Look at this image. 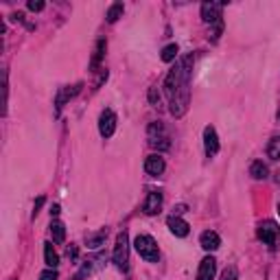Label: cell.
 Wrapping results in <instances>:
<instances>
[{"label": "cell", "mask_w": 280, "mask_h": 280, "mask_svg": "<svg viewBox=\"0 0 280 280\" xmlns=\"http://www.w3.org/2000/svg\"><path fill=\"white\" fill-rule=\"evenodd\" d=\"M44 261H46L48 270H55L59 265V256L57 252L53 250V243H44Z\"/></svg>", "instance_id": "cell-15"}, {"label": "cell", "mask_w": 280, "mask_h": 280, "mask_svg": "<svg viewBox=\"0 0 280 280\" xmlns=\"http://www.w3.org/2000/svg\"><path fill=\"white\" fill-rule=\"evenodd\" d=\"M221 11H223V4L204 2L201 4V20H204L206 24H215V22L221 20Z\"/></svg>", "instance_id": "cell-7"}, {"label": "cell", "mask_w": 280, "mask_h": 280, "mask_svg": "<svg viewBox=\"0 0 280 280\" xmlns=\"http://www.w3.org/2000/svg\"><path fill=\"white\" fill-rule=\"evenodd\" d=\"M51 232H53V241H57V243H62V241L66 239V228H64L62 221H53Z\"/></svg>", "instance_id": "cell-20"}, {"label": "cell", "mask_w": 280, "mask_h": 280, "mask_svg": "<svg viewBox=\"0 0 280 280\" xmlns=\"http://www.w3.org/2000/svg\"><path fill=\"white\" fill-rule=\"evenodd\" d=\"M267 156L272 160H280V138H274L270 145H267Z\"/></svg>", "instance_id": "cell-22"}, {"label": "cell", "mask_w": 280, "mask_h": 280, "mask_svg": "<svg viewBox=\"0 0 280 280\" xmlns=\"http://www.w3.org/2000/svg\"><path fill=\"white\" fill-rule=\"evenodd\" d=\"M77 256H79V248H77V245H70L68 248V259H77Z\"/></svg>", "instance_id": "cell-28"}, {"label": "cell", "mask_w": 280, "mask_h": 280, "mask_svg": "<svg viewBox=\"0 0 280 280\" xmlns=\"http://www.w3.org/2000/svg\"><path fill=\"white\" fill-rule=\"evenodd\" d=\"M79 90H81V84L73 86V90H70V88H62V92H59V96H57V112L62 109V105H64L66 101H70L73 96L79 94Z\"/></svg>", "instance_id": "cell-14"}, {"label": "cell", "mask_w": 280, "mask_h": 280, "mask_svg": "<svg viewBox=\"0 0 280 280\" xmlns=\"http://www.w3.org/2000/svg\"><path fill=\"white\" fill-rule=\"evenodd\" d=\"M217 274V261L212 256H206L199 263V270H197V280H212Z\"/></svg>", "instance_id": "cell-9"}, {"label": "cell", "mask_w": 280, "mask_h": 280, "mask_svg": "<svg viewBox=\"0 0 280 280\" xmlns=\"http://www.w3.org/2000/svg\"><path fill=\"white\" fill-rule=\"evenodd\" d=\"M167 226L169 230L175 234V237H186V234L190 232V226L184 221V219H180V217H169V221H167Z\"/></svg>", "instance_id": "cell-13"}, {"label": "cell", "mask_w": 280, "mask_h": 280, "mask_svg": "<svg viewBox=\"0 0 280 280\" xmlns=\"http://www.w3.org/2000/svg\"><path fill=\"white\" fill-rule=\"evenodd\" d=\"M29 9L31 11H42L44 9V2H42V0H29Z\"/></svg>", "instance_id": "cell-26"}, {"label": "cell", "mask_w": 280, "mask_h": 280, "mask_svg": "<svg viewBox=\"0 0 280 280\" xmlns=\"http://www.w3.org/2000/svg\"><path fill=\"white\" fill-rule=\"evenodd\" d=\"M114 131H116V116H114L112 109H103L101 116H98V134L103 138H112Z\"/></svg>", "instance_id": "cell-6"}, {"label": "cell", "mask_w": 280, "mask_h": 280, "mask_svg": "<svg viewBox=\"0 0 280 280\" xmlns=\"http://www.w3.org/2000/svg\"><path fill=\"white\" fill-rule=\"evenodd\" d=\"M105 237H107L105 230H103V232H98V234H90V237H88V248H90V250H98L103 245V241H105Z\"/></svg>", "instance_id": "cell-21"}, {"label": "cell", "mask_w": 280, "mask_h": 280, "mask_svg": "<svg viewBox=\"0 0 280 280\" xmlns=\"http://www.w3.org/2000/svg\"><path fill=\"white\" fill-rule=\"evenodd\" d=\"M164 158L160 156V153H153V156H149L145 160V171L149 173V175H153V178H158V175H162L164 173Z\"/></svg>", "instance_id": "cell-10"}, {"label": "cell", "mask_w": 280, "mask_h": 280, "mask_svg": "<svg viewBox=\"0 0 280 280\" xmlns=\"http://www.w3.org/2000/svg\"><path fill=\"white\" fill-rule=\"evenodd\" d=\"M51 215H53V217H57V215H59V206H57V204H55V206L51 208Z\"/></svg>", "instance_id": "cell-29"}, {"label": "cell", "mask_w": 280, "mask_h": 280, "mask_svg": "<svg viewBox=\"0 0 280 280\" xmlns=\"http://www.w3.org/2000/svg\"><path fill=\"white\" fill-rule=\"evenodd\" d=\"M105 48H107V42L105 40H98L96 42V48H94V55H92V62H90V68L94 70L98 64H101L103 55H105Z\"/></svg>", "instance_id": "cell-17"}, {"label": "cell", "mask_w": 280, "mask_h": 280, "mask_svg": "<svg viewBox=\"0 0 280 280\" xmlns=\"http://www.w3.org/2000/svg\"><path fill=\"white\" fill-rule=\"evenodd\" d=\"M278 120H280V109H278Z\"/></svg>", "instance_id": "cell-31"}, {"label": "cell", "mask_w": 280, "mask_h": 280, "mask_svg": "<svg viewBox=\"0 0 280 280\" xmlns=\"http://www.w3.org/2000/svg\"><path fill=\"white\" fill-rule=\"evenodd\" d=\"M149 101L153 103V105L160 101V92H158V88H151V90H149Z\"/></svg>", "instance_id": "cell-27"}, {"label": "cell", "mask_w": 280, "mask_h": 280, "mask_svg": "<svg viewBox=\"0 0 280 280\" xmlns=\"http://www.w3.org/2000/svg\"><path fill=\"white\" fill-rule=\"evenodd\" d=\"M57 278H59V274L55 270H46V272L40 274V280H57Z\"/></svg>", "instance_id": "cell-24"}, {"label": "cell", "mask_w": 280, "mask_h": 280, "mask_svg": "<svg viewBox=\"0 0 280 280\" xmlns=\"http://www.w3.org/2000/svg\"><path fill=\"white\" fill-rule=\"evenodd\" d=\"M204 149H206V156L212 158L219 153V138H217V131L212 125H208L204 129Z\"/></svg>", "instance_id": "cell-8"}, {"label": "cell", "mask_w": 280, "mask_h": 280, "mask_svg": "<svg viewBox=\"0 0 280 280\" xmlns=\"http://www.w3.org/2000/svg\"><path fill=\"white\" fill-rule=\"evenodd\" d=\"M162 208V193L160 190H151L149 195H147V201L145 206H142V210L147 212V215H158Z\"/></svg>", "instance_id": "cell-11"}, {"label": "cell", "mask_w": 280, "mask_h": 280, "mask_svg": "<svg viewBox=\"0 0 280 280\" xmlns=\"http://www.w3.org/2000/svg\"><path fill=\"white\" fill-rule=\"evenodd\" d=\"M149 145L153 147V149H160V151H167L169 147H171L169 136L164 134L162 123H151L149 125Z\"/></svg>", "instance_id": "cell-5"}, {"label": "cell", "mask_w": 280, "mask_h": 280, "mask_svg": "<svg viewBox=\"0 0 280 280\" xmlns=\"http://www.w3.org/2000/svg\"><path fill=\"white\" fill-rule=\"evenodd\" d=\"M259 239L270 248H276L280 243V228L276 226V221H263L259 226Z\"/></svg>", "instance_id": "cell-4"}, {"label": "cell", "mask_w": 280, "mask_h": 280, "mask_svg": "<svg viewBox=\"0 0 280 280\" xmlns=\"http://www.w3.org/2000/svg\"><path fill=\"white\" fill-rule=\"evenodd\" d=\"M112 261H114V265H116L120 272L127 270V263H129V237H127V232H125V230L116 237Z\"/></svg>", "instance_id": "cell-3"}, {"label": "cell", "mask_w": 280, "mask_h": 280, "mask_svg": "<svg viewBox=\"0 0 280 280\" xmlns=\"http://www.w3.org/2000/svg\"><path fill=\"white\" fill-rule=\"evenodd\" d=\"M44 201H46V199H44V197H37V201H35V206H33V219H35V217H37V212H40V210H42V206H44Z\"/></svg>", "instance_id": "cell-25"}, {"label": "cell", "mask_w": 280, "mask_h": 280, "mask_svg": "<svg viewBox=\"0 0 280 280\" xmlns=\"http://www.w3.org/2000/svg\"><path fill=\"white\" fill-rule=\"evenodd\" d=\"M175 212H178V215H182V212H186V206H178V208H175Z\"/></svg>", "instance_id": "cell-30"}, {"label": "cell", "mask_w": 280, "mask_h": 280, "mask_svg": "<svg viewBox=\"0 0 280 280\" xmlns=\"http://www.w3.org/2000/svg\"><path fill=\"white\" fill-rule=\"evenodd\" d=\"M267 173H270V169H267V164L263 162V160L252 162V167H250V175H252L254 180H265V178H267Z\"/></svg>", "instance_id": "cell-16"}, {"label": "cell", "mask_w": 280, "mask_h": 280, "mask_svg": "<svg viewBox=\"0 0 280 280\" xmlns=\"http://www.w3.org/2000/svg\"><path fill=\"white\" fill-rule=\"evenodd\" d=\"M178 53H180V48H178V44H169V46H164L162 48V62H175V57H178Z\"/></svg>", "instance_id": "cell-19"}, {"label": "cell", "mask_w": 280, "mask_h": 280, "mask_svg": "<svg viewBox=\"0 0 280 280\" xmlns=\"http://www.w3.org/2000/svg\"><path fill=\"white\" fill-rule=\"evenodd\" d=\"M134 248L140 254V259H145L147 263H158V261H160L158 243L153 241V237H149V234H140V237H136Z\"/></svg>", "instance_id": "cell-2"}, {"label": "cell", "mask_w": 280, "mask_h": 280, "mask_svg": "<svg viewBox=\"0 0 280 280\" xmlns=\"http://www.w3.org/2000/svg\"><path fill=\"white\" fill-rule=\"evenodd\" d=\"M199 245H201V248H204L206 252H215V250H219V245H221V239H219L217 232H212V230H206V232L199 237Z\"/></svg>", "instance_id": "cell-12"}, {"label": "cell", "mask_w": 280, "mask_h": 280, "mask_svg": "<svg viewBox=\"0 0 280 280\" xmlns=\"http://www.w3.org/2000/svg\"><path fill=\"white\" fill-rule=\"evenodd\" d=\"M123 11H125V7H123V2H114L112 7L107 9V13H105V18H107V22L109 24H114L120 15H123Z\"/></svg>", "instance_id": "cell-18"}, {"label": "cell", "mask_w": 280, "mask_h": 280, "mask_svg": "<svg viewBox=\"0 0 280 280\" xmlns=\"http://www.w3.org/2000/svg\"><path fill=\"white\" fill-rule=\"evenodd\" d=\"M278 215H280V204H278Z\"/></svg>", "instance_id": "cell-32"}, {"label": "cell", "mask_w": 280, "mask_h": 280, "mask_svg": "<svg viewBox=\"0 0 280 280\" xmlns=\"http://www.w3.org/2000/svg\"><path fill=\"white\" fill-rule=\"evenodd\" d=\"M190 75H193V55L178 59L164 79V94L169 98V109L175 118H182L190 105Z\"/></svg>", "instance_id": "cell-1"}, {"label": "cell", "mask_w": 280, "mask_h": 280, "mask_svg": "<svg viewBox=\"0 0 280 280\" xmlns=\"http://www.w3.org/2000/svg\"><path fill=\"white\" fill-rule=\"evenodd\" d=\"M221 280H237V267H226L221 274Z\"/></svg>", "instance_id": "cell-23"}]
</instances>
